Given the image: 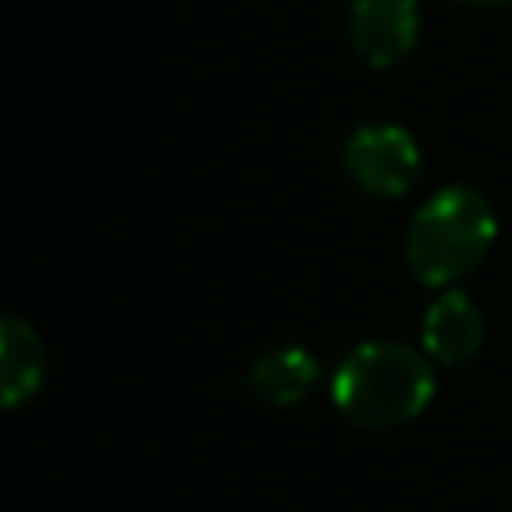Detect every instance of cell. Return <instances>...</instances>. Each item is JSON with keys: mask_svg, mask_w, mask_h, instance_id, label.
<instances>
[{"mask_svg": "<svg viewBox=\"0 0 512 512\" xmlns=\"http://www.w3.org/2000/svg\"><path fill=\"white\" fill-rule=\"evenodd\" d=\"M332 404L356 428H396L416 420L436 392L432 360L400 340H364L332 372Z\"/></svg>", "mask_w": 512, "mask_h": 512, "instance_id": "1", "label": "cell"}, {"mask_svg": "<svg viewBox=\"0 0 512 512\" xmlns=\"http://www.w3.org/2000/svg\"><path fill=\"white\" fill-rule=\"evenodd\" d=\"M496 244V208L472 184L436 188L408 220L404 260L428 288H452Z\"/></svg>", "mask_w": 512, "mask_h": 512, "instance_id": "2", "label": "cell"}, {"mask_svg": "<svg viewBox=\"0 0 512 512\" xmlns=\"http://www.w3.org/2000/svg\"><path fill=\"white\" fill-rule=\"evenodd\" d=\"M344 176L376 200H396L420 180V144L404 124H360L340 152Z\"/></svg>", "mask_w": 512, "mask_h": 512, "instance_id": "3", "label": "cell"}, {"mask_svg": "<svg viewBox=\"0 0 512 512\" xmlns=\"http://www.w3.org/2000/svg\"><path fill=\"white\" fill-rule=\"evenodd\" d=\"M348 36L368 68H392L420 40V0H352Z\"/></svg>", "mask_w": 512, "mask_h": 512, "instance_id": "4", "label": "cell"}, {"mask_svg": "<svg viewBox=\"0 0 512 512\" xmlns=\"http://www.w3.org/2000/svg\"><path fill=\"white\" fill-rule=\"evenodd\" d=\"M484 344V312L476 308V300L460 288H444L420 320V352L432 364L456 368L464 360H472Z\"/></svg>", "mask_w": 512, "mask_h": 512, "instance_id": "5", "label": "cell"}, {"mask_svg": "<svg viewBox=\"0 0 512 512\" xmlns=\"http://www.w3.org/2000/svg\"><path fill=\"white\" fill-rule=\"evenodd\" d=\"M48 352L40 332L20 316H0V408H20L44 384Z\"/></svg>", "mask_w": 512, "mask_h": 512, "instance_id": "6", "label": "cell"}, {"mask_svg": "<svg viewBox=\"0 0 512 512\" xmlns=\"http://www.w3.org/2000/svg\"><path fill=\"white\" fill-rule=\"evenodd\" d=\"M320 380V364L308 348L300 344H276V348H264L252 368H248V388L272 404V408H292L300 404Z\"/></svg>", "mask_w": 512, "mask_h": 512, "instance_id": "7", "label": "cell"}, {"mask_svg": "<svg viewBox=\"0 0 512 512\" xmlns=\"http://www.w3.org/2000/svg\"><path fill=\"white\" fill-rule=\"evenodd\" d=\"M456 4H468V8H496V4H508V0H456Z\"/></svg>", "mask_w": 512, "mask_h": 512, "instance_id": "8", "label": "cell"}]
</instances>
